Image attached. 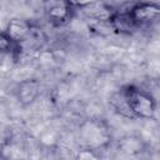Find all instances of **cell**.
Wrapping results in <instances>:
<instances>
[{
    "label": "cell",
    "instance_id": "cell-6",
    "mask_svg": "<svg viewBox=\"0 0 160 160\" xmlns=\"http://www.w3.org/2000/svg\"><path fill=\"white\" fill-rule=\"evenodd\" d=\"M109 25L111 28V31L120 35H130L134 31L139 30L135 25L134 20L131 19L128 8L126 9H115L112 15L109 19Z\"/></svg>",
    "mask_w": 160,
    "mask_h": 160
},
{
    "label": "cell",
    "instance_id": "cell-5",
    "mask_svg": "<svg viewBox=\"0 0 160 160\" xmlns=\"http://www.w3.org/2000/svg\"><path fill=\"white\" fill-rule=\"evenodd\" d=\"M11 40L20 44L22 48L30 40H35L39 32V29L34 26L30 20L26 19H11L6 24L5 29L2 30Z\"/></svg>",
    "mask_w": 160,
    "mask_h": 160
},
{
    "label": "cell",
    "instance_id": "cell-3",
    "mask_svg": "<svg viewBox=\"0 0 160 160\" xmlns=\"http://www.w3.org/2000/svg\"><path fill=\"white\" fill-rule=\"evenodd\" d=\"M45 16L49 24L54 28H61L68 25L75 16L78 8L72 1L58 0L50 1L45 5Z\"/></svg>",
    "mask_w": 160,
    "mask_h": 160
},
{
    "label": "cell",
    "instance_id": "cell-2",
    "mask_svg": "<svg viewBox=\"0 0 160 160\" xmlns=\"http://www.w3.org/2000/svg\"><path fill=\"white\" fill-rule=\"evenodd\" d=\"M79 140L81 148L100 151L109 146L111 131L108 122L102 119H86L79 126Z\"/></svg>",
    "mask_w": 160,
    "mask_h": 160
},
{
    "label": "cell",
    "instance_id": "cell-7",
    "mask_svg": "<svg viewBox=\"0 0 160 160\" xmlns=\"http://www.w3.org/2000/svg\"><path fill=\"white\" fill-rule=\"evenodd\" d=\"M41 88L40 82L36 79H26L18 84L16 86V98L22 105L32 104L40 95Z\"/></svg>",
    "mask_w": 160,
    "mask_h": 160
},
{
    "label": "cell",
    "instance_id": "cell-1",
    "mask_svg": "<svg viewBox=\"0 0 160 160\" xmlns=\"http://www.w3.org/2000/svg\"><path fill=\"white\" fill-rule=\"evenodd\" d=\"M110 101L119 114L129 119L149 120L152 119L156 112L154 96L134 84L121 86Z\"/></svg>",
    "mask_w": 160,
    "mask_h": 160
},
{
    "label": "cell",
    "instance_id": "cell-4",
    "mask_svg": "<svg viewBox=\"0 0 160 160\" xmlns=\"http://www.w3.org/2000/svg\"><path fill=\"white\" fill-rule=\"evenodd\" d=\"M128 11L138 29L160 24V4L150 1H140L131 4Z\"/></svg>",
    "mask_w": 160,
    "mask_h": 160
},
{
    "label": "cell",
    "instance_id": "cell-8",
    "mask_svg": "<svg viewBox=\"0 0 160 160\" xmlns=\"http://www.w3.org/2000/svg\"><path fill=\"white\" fill-rule=\"evenodd\" d=\"M119 149L125 154L135 155L141 151L142 141L140 138H136V136H126V138H122L121 141L119 142Z\"/></svg>",
    "mask_w": 160,
    "mask_h": 160
},
{
    "label": "cell",
    "instance_id": "cell-9",
    "mask_svg": "<svg viewBox=\"0 0 160 160\" xmlns=\"http://www.w3.org/2000/svg\"><path fill=\"white\" fill-rule=\"evenodd\" d=\"M75 160H101V159L99 156V151L81 148V150H79V152L76 154Z\"/></svg>",
    "mask_w": 160,
    "mask_h": 160
}]
</instances>
